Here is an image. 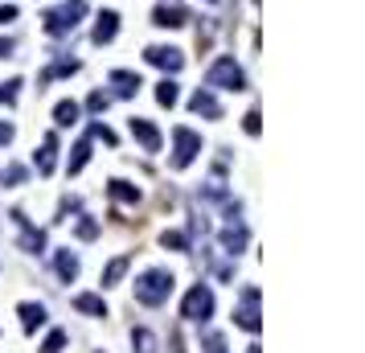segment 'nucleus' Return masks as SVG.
Returning a JSON list of instances; mask_svg holds the SVG:
<instances>
[{"label": "nucleus", "mask_w": 365, "mask_h": 353, "mask_svg": "<svg viewBox=\"0 0 365 353\" xmlns=\"http://www.w3.org/2000/svg\"><path fill=\"white\" fill-rule=\"evenodd\" d=\"M172 271H165V267H148L144 275L136 280V300L148 308H160L165 300L172 296Z\"/></svg>", "instance_id": "obj_1"}, {"label": "nucleus", "mask_w": 365, "mask_h": 353, "mask_svg": "<svg viewBox=\"0 0 365 353\" xmlns=\"http://www.w3.org/2000/svg\"><path fill=\"white\" fill-rule=\"evenodd\" d=\"M82 17H87V0H66L62 8L46 13L41 21H46V33H49V37H62V33H74Z\"/></svg>", "instance_id": "obj_2"}, {"label": "nucleus", "mask_w": 365, "mask_h": 353, "mask_svg": "<svg viewBox=\"0 0 365 353\" xmlns=\"http://www.w3.org/2000/svg\"><path fill=\"white\" fill-rule=\"evenodd\" d=\"M205 87H218V91H246V74H243V66L226 54V58H218V62L210 66Z\"/></svg>", "instance_id": "obj_3"}, {"label": "nucleus", "mask_w": 365, "mask_h": 353, "mask_svg": "<svg viewBox=\"0 0 365 353\" xmlns=\"http://www.w3.org/2000/svg\"><path fill=\"white\" fill-rule=\"evenodd\" d=\"M181 316H185V321H201V325L214 316V292H210V283H193V287L185 292Z\"/></svg>", "instance_id": "obj_4"}, {"label": "nucleus", "mask_w": 365, "mask_h": 353, "mask_svg": "<svg viewBox=\"0 0 365 353\" xmlns=\"http://www.w3.org/2000/svg\"><path fill=\"white\" fill-rule=\"evenodd\" d=\"M201 152V136L193 128H172V168H189Z\"/></svg>", "instance_id": "obj_5"}, {"label": "nucleus", "mask_w": 365, "mask_h": 353, "mask_svg": "<svg viewBox=\"0 0 365 353\" xmlns=\"http://www.w3.org/2000/svg\"><path fill=\"white\" fill-rule=\"evenodd\" d=\"M234 325L246 333L263 329V316H259V287H243V308H234Z\"/></svg>", "instance_id": "obj_6"}, {"label": "nucleus", "mask_w": 365, "mask_h": 353, "mask_svg": "<svg viewBox=\"0 0 365 353\" xmlns=\"http://www.w3.org/2000/svg\"><path fill=\"white\" fill-rule=\"evenodd\" d=\"M144 58L152 62V66L169 70V74H177L181 66H185V54H181L177 46H148V49H144Z\"/></svg>", "instance_id": "obj_7"}, {"label": "nucleus", "mask_w": 365, "mask_h": 353, "mask_svg": "<svg viewBox=\"0 0 365 353\" xmlns=\"http://www.w3.org/2000/svg\"><path fill=\"white\" fill-rule=\"evenodd\" d=\"M127 128H132V136L140 140V148H144V152H160V132H156L148 119L132 116V119H127Z\"/></svg>", "instance_id": "obj_8"}, {"label": "nucleus", "mask_w": 365, "mask_h": 353, "mask_svg": "<svg viewBox=\"0 0 365 353\" xmlns=\"http://www.w3.org/2000/svg\"><path fill=\"white\" fill-rule=\"evenodd\" d=\"M246 242H250V235H246L243 222H230V226L222 230V251H226V255H234V259L246 251Z\"/></svg>", "instance_id": "obj_9"}, {"label": "nucleus", "mask_w": 365, "mask_h": 353, "mask_svg": "<svg viewBox=\"0 0 365 353\" xmlns=\"http://www.w3.org/2000/svg\"><path fill=\"white\" fill-rule=\"evenodd\" d=\"M33 165H37V173L41 177H49L53 173V165H58V136L49 132V136H41V152L33 156Z\"/></svg>", "instance_id": "obj_10"}, {"label": "nucleus", "mask_w": 365, "mask_h": 353, "mask_svg": "<svg viewBox=\"0 0 365 353\" xmlns=\"http://www.w3.org/2000/svg\"><path fill=\"white\" fill-rule=\"evenodd\" d=\"M185 21H189V13H185L181 4H160V8L152 13V25H160V29H181Z\"/></svg>", "instance_id": "obj_11"}, {"label": "nucleus", "mask_w": 365, "mask_h": 353, "mask_svg": "<svg viewBox=\"0 0 365 353\" xmlns=\"http://www.w3.org/2000/svg\"><path fill=\"white\" fill-rule=\"evenodd\" d=\"M189 107H193L197 116H205V119H222V107H218V99H214L210 87H201V91L189 99Z\"/></svg>", "instance_id": "obj_12"}, {"label": "nucleus", "mask_w": 365, "mask_h": 353, "mask_svg": "<svg viewBox=\"0 0 365 353\" xmlns=\"http://www.w3.org/2000/svg\"><path fill=\"white\" fill-rule=\"evenodd\" d=\"M111 87H115L120 99H132L144 82H140V74H136V70H111Z\"/></svg>", "instance_id": "obj_13"}, {"label": "nucleus", "mask_w": 365, "mask_h": 353, "mask_svg": "<svg viewBox=\"0 0 365 353\" xmlns=\"http://www.w3.org/2000/svg\"><path fill=\"white\" fill-rule=\"evenodd\" d=\"M115 33H120V17H115V13H98L91 37H95L98 46H107V42H115Z\"/></svg>", "instance_id": "obj_14"}, {"label": "nucleus", "mask_w": 365, "mask_h": 353, "mask_svg": "<svg viewBox=\"0 0 365 353\" xmlns=\"http://www.w3.org/2000/svg\"><path fill=\"white\" fill-rule=\"evenodd\" d=\"M13 218H17V226L25 230V235H21V247H25V251H33V255H37V251L46 247V235H41V230H33V226L25 222V213H21V210L13 213Z\"/></svg>", "instance_id": "obj_15"}, {"label": "nucleus", "mask_w": 365, "mask_h": 353, "mask_svg": "<svg viewBox=\"0 0 365 353\" xmlns=\"http://www.w3.org/2000/svg\"><path fill=\"white\" fill-rule=\"evenodd\" d=\"M53 263H58V275H62L66 283L78 280V271H82V263H78V255H74L70 247H66V251H58V255H53Z\"/></svg>", "instance_id": "obj_16"}, {"label": "nucleus", "mask_w": 365, "mask_h": 353, "mask_svg": "<svg viewBox=\"0 0 365 353\" xmlns=\"http://www.w3.org/2000/svg\"><path fill=\"white\" fill-rule=\"evenodd\" d=\"M17 312H21V329L25 333H37L46 325V304H21Z\"/></svg>", "instance_id": "obj_17"}, {"label": "nucleus", "mask_w": 365, "mask_h": 353, "mask_svg": "<svg viewBox=\"0 0 365 353\" xmlns=\"http://www.w3.org/2000/svg\"><path fill=\"white\" fill-rule=\"evenodd\" d=\"M53 123H58V128H74V123H78V103H74V99H62V103L53 107Z\"/></svg>", "instance_id": "obj_18"}, {"label": "nucleus", "mask_w": 365, "mask_h": 353, "mask_svg": "<svg viewBox=\"0 0 365 353\" xmlns=\"http://www.w3.org/2000/svg\"><path fill=\"white\" fill-rule=\"evenodd\" d=\"M74 308H78V312H87V316H107V304H103V296H91V292L74 296Z\"/></svg>", "instance_id": "obj_19"}, {"label": "nucleus", "mask_w": 365, "mask_h": 353, "mask_svg": "<svg viewBox=\"0 0 365 353\" xmlns=\"http://www.w3.org/2000/svg\"><path fill=\"white\" fill-rule=\"evenodd\" d=\"M107 189H111V197H115V202H123V206H136V202H140V189L127 185V181H120V177H115Z\"/></svg>", "instance_id": "obj_20"}, {"label": "nucleus", "mask_w": 365, "mask_h": 353, "mask_svg": "<svg viewBox=\"0 0 365 353\" xmlns=\"http://www.w3.org/2000/svg\"><path fill=\"white\" fill-rule=\"evenodd\" d=\"M132 353H156V333L152 329H132Z\"/></svg>", "instance_id": "obj_21"}, {"label": "nucleus", "mask_w": 365, "mask_h": 353, "mask_svg": "<svg viewBox=\"0 0 365 353\" xmlns=\"http://www.w3.org/2000/svg\"><path fill=\"white\" fill-rule=\"evenodd\" d=\"M177 99H181V87H177L172 78L156 82V103H160V107H177Z\"/></svg>", "instance_id": "obj_22"}, {"label": "nucleus", "mask_w": 365, "mask_h": 353, "mask_svg": "<svg viewBox=\"0 0 365 353\" xmlns=\"http://www.w3.org/2000/svg\"><path fill=\"white\" fill-rule=\"evenodd\" d=\"M87 161H91V136L74 144V156H70V177H74V173H82V168H87Z\"/></svg>", "instance_id": "obj_23"}, {"label": "nucleus", "mask_w": 365, "mask_h": 353, "mask_svg": "<svg viewBox=\"0 0 365 353\" xmlns=\"http://www.w3.org/2000/svg\"><path fill=\"white\" fill-rule=\"evenodd\" d=\"M123 271H127V255H120V259H111L107 267H103V287L120 283V280H123Z\"/></svg>", "instance_id": "obj_24"}, {"label": "nucleus", "mask_w": 365, "mask_h": 353, "mask_svg": "<svg viewBox=\"0 0 365 353\" xmlns=\"http://www.w3.org/2000/svg\"><path fill=\"white\" fill-rule=\"evenodd\" d=\"M160 247H169V251H189V238L181 235V230H165V235H160Z\"/></svg>", "instance_id": "obj_25"}, {"label": "nucleus", "mask_w": 365, "mask_h": 353, "mask_svg": "<svg viewBox=\"0 0 365 353\" xmlns=\"http://www.w3.org/2000/svg\"><path fill=\"white\" fill-rule=\"evenodd\" d=\"M62 74H78V62H53V66H49L46 74H41V82H49V78H62Z\"/></svg>", "instance_id": "obj_26"}, {"label": "nucleus", "mask_w": 365, "mask_h": 353, "mask_svg": "<svg viewBox=\"0 0 365 353\" xmlns=\"http://www.w3.org/2000/svg\"><path fill=\"white\" fill-rule=\"evenodd\" d=\"M62 349H66V333H62V329H53V333L46 337V341H41V353H62Z\"/></svg>", "instance_id": "obj_27"}, {"label": "nucleus", "mask_w": 365, "mask_h": 353, "mask_svg": "<svg viewBox=\"0 0 365 353\" xmlns=\"http://www.w3.org/2000/svg\"><path fill=\"white\" fill-rule=\"evenodd\" d=\"M201 349L205 353H226V337H222V333H205V337H201Z\"/></svg>", "instance_id": "obj_28"}, {"label": "nucleus", "mask_w": 365, "mask_h": 353, "mask_svg": "<svg viewBox=\"0 0 365 353\" xmlns=\"http://www.w3.org/2000/svg\"><path fill=\"white\" fill-rule=\"evenodd\" d=\"M87 107H91L95 116H103V111L111 107V94H107V91H95V94H91V99H87Z\"/></svg>", "instance_id": "obj_29"}, {"label": "nucleus", "mask_w": 365, "mask_h": 353, "mask_svg": "<svg viewBox=\"0 0 365 353\" xmlns=\"http://www.w3.org/2000/svg\"><path fill=\"white\" fill-rule=\"evenodd\" d=\"M0 181H4V185H21V181H25V168L21 165H8L4 173H0Z\"/></svg>", "instance_id": "obj_30"}, {"label": "nucleus", "mask_w": 365, "mask_h": 353, "mask_svg": "<svg viewBox=\"0 0 365 353\" xmlns=\"http://www.w3.org/2000/svg\"><path fill=\"white\" fill-rule=\"evenodd\" d=\"M91 140H103V144H115V132L107 123H91Z\"/></svg>", "instance_id": "obj_31"}, {"label": "nucleus", "mask_w": 365, "mask_h": 353, "mask_svg": "<svg viewBox=\"0 0 365 353\" xmlns=\"http://www.w3.org/2000/svg\"><path fill=\"white\" fill-rule=\"evenodd\" d=\"M17 91H21V78L4 82V87H0V103H17Z\"/></svg>", "instance_id": "obj_32"}, {"label": "nucleus", "mask_w": 365, "mask_h": 353, "mask_svg": "<svg viewBox=\"0 0 365 353\" xmlns=\"http://www.w3.org/2000/svg\"><path fill=\"white\" fill-rule=\"evenodd\" d=\"M259 128H263V123H259V111H246L243 132H246V136H259Z\"/></svg>", "instance_id": "obj_33"}, {"label": "nucleus", "mask_w": 365, "mask_h": 353, "mask_svg": "<svg viewBox=\"0 0 365 353\" xmlns=\"http://www.w3.org/2000/svg\"><path fill=\"white\" fill-rule=\"evenodd\" d=\"M95 235H98V226L91 218H82V222H78V238H95Z\"/></svg>", "instance_id": "obj_34"}, {"label": "nucleus", "mask_w": 365, "mask_h": 353, "mask_svg": "<svg viewBox=\"0 0 365 353\" xmlns=\"http://www.w3.org/2000/svg\"><path fill=\"white\" fill-rule=\"evenodd\" d=\"M13 136H17V128L13 123H0V144H13Z\"/></svg>", "instance_id": "obj_35"}, {"label": "nucleus", "mask_w": 365, "mask_h": 353, "mask_svg": "<svg viewBox=\"0 0 365 353\" xmlns=\"http://www.w3.org/2000/svg\"><path fill=\"white\" fill-rule=\"evenodd\" d=\"M4 21H17V8H13V4H0V25Z\"/></svg>", "instance_id": "obj_36"}, {"label": "nucleus", "mask_w": 365, "mask_h": 353, "mask_svg": "<svg viewBox=\"0 0 365 353\" xmlns=\"http://www.w3.org/2000/svg\"><path fill=\"white\" fill-rule=\"evenodd\" d=\"M0 58H13V42L8 37H0Z\"/></svg>", "instance_id": "obj_37"}, {"label": "nucleus", "mask_w": 365, "mask_h": 353, "mask_svg": "<svg viewBox=\"0 0 365 353\" xmlns=\"http://www.w3.org/2000/svg\"><path fill=\"white\" fill-rule=\"evenodd\" d=\"M246 353H259V345H250V349H246Z\"/></svg>", "instance_id": "obj_38"}]
</instances>
